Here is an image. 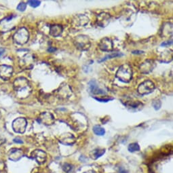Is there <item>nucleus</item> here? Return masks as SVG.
Returning a JSON list of instances; mask_svg holds the SVG:
<instances>
[{
    "label": "nucleus",
    "instance_id": "16",
    "mask_svg": "<svg viewBox=\"0 0 173 173\" xmlns=\"http://www.w3.org/2000/svg\"><path fill=\"white\" fill-rule=\"evenodd\" d=\"M89 19L88 17H86L84 15H78L76 16L73 19V22H75L78 26H85L87 23H88Z\"/></svg>",
    "mask_w": 173,
    "mask_h": 173
},
{
    "label": "nucleus",
    "instance_id": "11",
    "mask_svg": "<svg viewBox=\"0 0 173 173\" xmlns=\"http://www.w3.org/2000/svg\"><path fill=\"white\" fill-rule=\"evenodd\" d=\"M110 14L106 12H102L98 15L97 16V23L100 26L104 27L108 24L109 23L110 21Z\"/></svg>",
    "mask_w": 173,
    "mask_h": 173
},
{
    "label": "nucleus",
    "instance_id": "35",
    "mask_svg": "<svg viewBox=\"0 0 173 173\" xmlns=\"http://www.w3.org/2000/svg\"><path fill=\"white\" fill-rule=\"evenodd\" d=\"M84 173H96V172H95L94 170H88L87 171V172H85Z\"/></svg>",
    "mask_w": 173,
    "mask_h": 173
},
{
    "label": "nucleus",
    "instance_id": "2",
    "mask_svg": "<svg viewBox=\"0 0 173 173\" xmlns=\"http://www.w3.org/2000/svg\"><path fill=\"white\" fill-rule=\"evenodd\" d=\"M115 76L122 82L128 83L132 78V68L128 64H123L119 66Z\"/></svg>",
    "mask_w": 173,
    "mask_h": 173
},
{
    "label": "nucleus",
    "instance_id": "20",
    "mask_svg": "<svg viewBox=\"0 0 173 173\" xmlns=\"http://www.w3.org/2000/svg\"><path fill=\"white\" fill-rule=\"evenodd\" d=\"M16 155L19 159H20V157H22V152L21 150L17 149H14L11 150V154H10V155H9V158H10V159H12L13 157H16Z\"/></svg>",
    "mask_w": 173,
    "mask_h": 173
},
{
    "label": "nucleus",
    "instance_id": "28",
    "mask_svg": "<svg viewBox=\"0 0 173 173\" xmlns=\"http://www.w3.org/2000/svg\"><path fill=\"white\" fill-rule=\"evenodd\" d=\"M62 168H63L64 172H69V171L71 170L72 167H71V165H70L69 164H67V163H66V164H64L63 166H62Z\"/></svg>",
    "mask_w": 173,
    "mask_h": 173
},
{
    "label": "nucleus",
    "instance_id": "25",
    "mask_svg": "<svg viewBox=\"0 0 173 173\" xmlns=\"http://www.w3.org/2000/svg\"><path fill=\"white\" fill-rule=\"evenodd\" d=\"M28 3L29 4V5H31V7H37L40 5L41 1H35V0H33V1H28Z\"/></svg>",
    "mask_w": 173,
    "mask_h": 173
},
{
    "label": "nucleus",
    "instance_id": "7",
    "mask_svg": "<svg viewBox=\"0 0 173 173\" xmlns=\"http://www.w3.org/2000/svg\"><path fill=\"white\" fill-rule=\"evenodd\" d=\"M37 121L43 124L50 126V125L54 124L55 119L52 113H48V112H43L39 115Z\"/></svg>",
    "mask_w": 173,
    "mask_h": 173
},
{
    "label": "nucleus",
    "instance_id": "3",
    "mask_svg": "<svg viewBox=\"0 0 173 173\" xmlns=\"http://www.w3.org/2000/svg\"><path fill=\"white\" fill-rule=\"evenodd\" d=\"M29 34L26 28L22 27L17 31L13 36V40L15 43L19 45H23L26 43L28 40Z\"/></svg>",
    "mask_w": 173,
    "mask_h": 173
},
{
    "label": "nucleus",
    "instance_id": "19",
    "mask_svg": "<svg viewBox=\"0 0 173 173\" xmlns=\"http://www.w3.org/2000/svg\"><path fill=\"white\" fill-rule=\"evenodd\" d=\"M68 88H69V87L68 86V85H64V86H62L61 87V88H60V97L61 98H66V97H69L70 94H71L72 92H71V90L70 89V90H69L68 91H66V92H65V91L67 90Z\"/></svg>",
    "mask_w": 173,
    "mask_h": 173
},
{
    "label": "nucleus",
    "instance_id": "18",
    "mask_svg": "<svg viewBox=\"0 0 173 173\" xmlns=\"http://www.w3.org/2000/svg\"><path fill=\"white\" fill-rule=\"evenodd\" d=\"M125 105L131 109H136L137 111L142 109L143 104L140 101H127L125 103Z\"/></svg>",
    "mask_w": 173,
    "mask_h": 173
},
{
    "label": "nucleus",
    "instance_id": "17",
    "mask_svg": "<svg viewBox=\"0 0 173 173\" xmlns=\"http://www.w3.org/2000/svg\"><path fill=\"white\" fill-rule=\"evenodd\" d=\"M161 36H164V37H168V35H172V25L171 23H165L163 24L162 27L161 29Z\"/></svg>",
    "mask_w": 173,
    "mask_h": 173
},
{
    "label": "nucleus",
    "instance_id": "31",
    "mask_svg": "<svg viewBox=\"0 0 173 173\" xmlns=\"http://www.w3.org/2000/svg\"><path fill=\"white\" fill-rule=\"evenodd\" d=\"M14 142H16V143H20V144H22V142H22V140L19 139V138H14Z\"/></svg>",
    "mask_w": 173,
    "mask_h": 173
},
{
    "label": "nucleus",
    "instance_id": "21",
    "mask_svg": "<svg viewBox=\"0 0 173 173\" xmlns=\"http://www.w3.org/2000/svg\"><path fill=\"white\" fill-rule=\"evenodd\" d=\"M93 131H94V134L98 136H102L105 133L104 129L100 126H94L93 128Z\"/></svg>",
    "mask_w": 173,
    "mask_h": 173
},
{
    "label": "nucleus",
    "instance_id": "26",
    "mask_svg": "<svg viewBox=\"0 0 173 173\" xmlns=\"http://www.w3.org/2000/svg\"><path fill=\"white\" fill-rule=\"evenodd\" d=\"M26 4L24 2H21L18 4V6H17V9L18 11H20V12H23L26 9Z\"/></svg>",
    "mask_w": 173,
    "mask_h": 173
},
{
    "label": "nucleus",
    "instance_id": "13",
    "mask_svg": "<svg viewBox=\"0 0 173 173\" xmlns=\"http://www.w3.org/2000/svg\"><path fill=\"white\" fill-rule=\"evenodd\" d=\"M154 62L151 60H146L140 66V69L142 73H149L154 67Z\"/></svg>",
    "mask_w": 173,
    "mask_h": 173
},
{
    "label": "nucleus",
    "instance_id": "27",
    "mask_svg": "<svg viewBox=\"0 0 173 173\" xmlns=\"http://www.w3.org/2000/svg\"><path fill=\"white\" fill-rule=\"evenodd\" d=\"M161 102L159 100H157L156 101L153 102V106L154 107V109L155 110H158L161 107Z\"/></svg>",
    "mask_w": 173,
    "mask_h": 173
},
{
    "label": "nucleus",
    "instance_id": "22",
    "mask_svg": "<svg viewBox=\"0 0 173 173\" xmlns=\"http://www.w3.org/2000/svg\"><path fill=\"white\" fill-rule=\"evenodd\" d=\"M104 152H105V149H96V150H94V151H92V157L94 159H97L99 157L102 156V155L104 153Z\"/></svg>",
    "mask_w": 173,
    "mask_h": 173
},
{
    "label": "nucleus",
    "instance_id": "32",
    "mask_svg": "<svg viewBox=\"0 0 173 173\" xmlns=\"http://www.w3.org/2000/svg\"><path fill=\"white\" fill-rule=\"evenodd\" d=\"M133 54H142L143 52L142 51H139V50H135V51H132Z\"/></svg>",
    "mask_w": 173,
    "mask_h": 173
},
{
    "label": "nucleus",
    "instance_id": "9",
    "mask_svg": "<svg viewBox=\"0 0 173 173\" xmlns=\"http://www.w3.org/2000/svg\"><path fill=\"white\" fill-rule=\"evenodd\" d=\"M99 48L104 52H109L113 50V43L111 39L108 37H104L100 40L98 44Z\"/></svg>",
    "mask_w": 173,
    "mask_h": 173
},
{
    "label": "nucleus",
    "instance_id": "23",
    "mask_svg": "<svg viewBox=\"0 0 173 173\" xmlns=\"http://www.w3.org/2000/svg\"><path fill=\"white\" fill-rule=\"evenodd\" d=\"M128 151L130 152H135L140 150V147L137 142H133L128 146Z\"/></svg>",
    "mask_w": 173,
    "mask_h": 173
},
{
    "label": "nucleus",
    "instance_id": "30",
    "mask_svg": "<svg viewBox=\"0 0 173 173\" xmlns=\"http://www.w3.org/2000/svg\"><path fill=\"white\" fill-rule=\"evenodd\" d=\"M172 41H166V42L162 43L161 44V46H167V45H170V44H172Z\"/></svg>",
    "mask_w": 173,
    "mask_h": 173
},
{
    "label": "nucleus",
    "instance_id": "12",
    "mask_svg": "<svg viewBox=\"0 0 173 173\" xmlns=\"http://www.w3.org/2000/svg\"><path fill=\"white\" fill-rule=\"evenodd\" d=\"M88 87L90 92L92 93L93 94H104L106 93L104 90L99 88V86L97 84V82L95 80H91L89 81Z\"/></svg>",
    "mask_w": 173,
    "mask_h": 173
},
{
    "label": "nucleus",
    "instance_id": "29",
    "mask_svg": "<svg viewBox=\"0 0 173 173\" xmlns=\"http://www.w3.org/2000/svg\"><path fill=\"white\" fill-rule=\"evenodd\" d=\"M96 100H97L98 101H100V102H108V101H109V100H113V98H94Z\"/></svg>",
    "mask_w": 173,
    "mask_h": 173
},
{
    "label": "nucleus",
    "instance_id": "1",
    "mask_svg": "<svg viewBox=\"0 0 173 173\" xmlns=\"http://www.w3.org/2000/svg\"><path fill=\"white\" fill-rule=\"evenodd\" d=\"M14 88L17 97L25 98L31 92V87L28 81L24 77H18L14 81Z\"/></svg>",
    "mask_w": 173,
    "mask_h": 173
},
{
    "label": "nucleus",
    "instance_id": "5",
    "mask_svg": "<svg viewBox=\"0 0 173 173\" xmlns=\"http://www.w3.org/2000/svg\"><path fill=\"white\" fill-rule=\"evenodd\" d=\"M155 84L151 80H145L138 85L137 91L140 94L146 95L153 92L155 90Z\"/></svg>",
    "mask_w": 173,
    "mask_h": 173
},
{
    "label": "nucleus",
    "instance_id": "15",
    "mask_svg": "<svg viewBox=\"0 0 173 173\" xmlns=\"http://www.w3.org/2000/svg\"><path fill=\"white\" fill-rule=\"evenodd\" d=\"M62 27L59 24H54L50 26V35L53 37H56L62 34Z\"/></svg>",
    "mask_w": 173,
    "mask_h": 173
},
{
    "label": "nucleus",
    "instance_id": "8",
    "mask_svg": "<svg viewBox=\"0 0 173 173\" xmlns=\"http://www.w3.org/2000/svg\"><path fill=\"white\" fill-rule=\"evenodd\" d=\"M13 68L11 66L2 64L0 66V77L3 80H8L12 77Z\"/></svg>",
    "mask_w": 173,
    "mask_h": 173
},
{
    "label": "nucleus",
    "instance_id": "34",
    "mask_svg": "<svg viewBox=\"0 0 173 173\" xmlns=\"http://www.w3.org/2000/svg\"><path fill=\"white\" fill-rule=\"evenodd\" d=\"M47 51H48V52H54V51H56V48H53V47H50V48H49L48 50H47Z\"/></svg>",
    "mask_w": 173,
    "mask_h": 173
},
{
    "label": "nucleus",
    "instance_id": "33",
    "mask_svg": "<svg viewBox=\"0 0 173 173\" xmlns=\"http://www.w3.org/2000/svg\"><path fill=\"white\" fill-rule=\"evenodd\" d=\"M4 52H5V49L1 47V48H0V57L2 56L3 54H4Z\"/></svg>",
    "mask_w": 173,
    "mask_h": 173
},
{
    "label": "nucleus",
    "instance_id": "6",
    "mask_svg": "<svg viewBox=\"0 0 173 173\" xmlns=\"http://www.w3.org/2000/svg\"><path fill=\"white\" fill-rule=\"evenodd\" d=\"M26 126H27V122L25 118L24 117H18L14 119L12 122V128L14 132L17 133H22L24 132L26 130Z\"/></svg>",
    "mask_w": 173,
    "mask_h": 173
},
{
    "label": "nucleus",
    "instance_id": "24",
    "mask_svg": "<svg viewBox=\"0 0 173 173\" xmlns=\"http://www.w3.org/2000/svg\"><path fill=\"white\" fill-rule=\"evenodd\" d=\"M122 54H119V53H114V54H111L109 55H107V56H106L104 58H102V59L98 60V62H102L103 61H105V60H107V59H110V58H114V57H118V56H122Z\"/></svg>",
    "mask_w": 173,
    "mask_h": 173
},
{
    "label": "nucleus",
    "instance_id": "14",
    "mask_svg": "<svg viewBox=\"0 0 173 173\" xmlns=\"http://www.w3.org/2000/svg\"><path fill=\"white\" fill-rule=\"evenodd\" d=\"M59 141L60 142V143L63 144L64 145H71L73 143H75V138L72 134L66 133V134H62L60 136Z\"/></svg>",
    "mask_w": 173,
    "mask_h": 173
},
{
    "label": "nucleus",
    "instance_id": "10",
    "mask_svg": "<svg viewBox=\"0 0 173 173\" xmlns=\"http://www.w3.org/2000/svg\"><path fill=\"white\" fill-rule=\"evenodd\" d=\"M31 156L39 164H43L46 160V153L42 150H35L31 153Z\"/></svg>",
    "mask_w": 173,
    "mask_h": 173
},
{
    "label": "nucleus",
    "instance_id": "4",
    "mask_svg": "<svg viewBox=\"0 0 173 173\" xmlns=\"http://www.w3.org/2000/svg\"><path fill=\"white\" fill-rule=\"evenodd\" d=\"M74 44L77 49L80 50H87L90 47V41L89 38L85 35H79L76 36L74 39Z\"/></svg>",
    "mask_w": 173,
    "mask_h": 173
}]
</instances>
